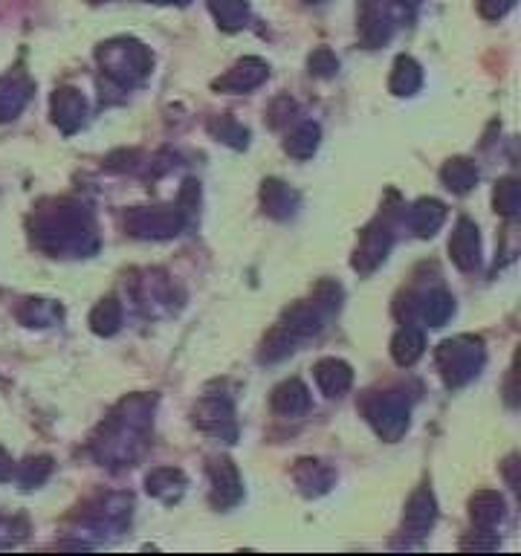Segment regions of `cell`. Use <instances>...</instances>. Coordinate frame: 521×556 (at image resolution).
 <instances>
[{
    "label": "cell",
    "instance_id": "9",
    "mask_svg": "<svg viewBox=\"0 0 521 556\" xmlns=\"http://www.w3.org/2000/svg\"><path fill=\"white\" fill-rule=\"evenodd\" d=\"M394 35V15L388 0H359V41L377 50Z\"/></svg>",
    "mask_w": 521,
    "mask_h": 556
},
{
    "label": "cell",
    "instance_id": "7",
    "mask_svg": "<svg viewBox=\"0 0 521 556\" xmlns=\"http://www.w3.org/2000/svg\"><path fill=\"white\" fill-rule=\"evenodd\" d=\"M365 415L371 420L374 432L383 441H400L409 429V403L400 391H385L377 394L368 406Z\"/></svg>",
    "mask_w": 521,
    "mask_h": 556
},
{
    "label": "cell",
    "instance_id": "29",
    "mask_svg": "<svg viewBox=\"0 0 521 556\" xmlns=\"http://www.w3.org/2000/svg\"><path fill=\"white\" fill-rule=\"evenodd\" d=\"M209 9L215 15L220 29L226 32H238L247 27L249 21V3L247 0H209Z\"/></svg>",
    "mask_w": 521,
    "mask_h": 556
},
{
    "label": "cell",
    "instance_id": "23",
    "mask_svg": "<svg viewBox=\"0 0 521 556\" xmlns=\"http://www.w3.org/2000/svg\"><path fill=\"white\" fill-rule=\"evenodd\" d=\"M423 351H426V336H423V328H417V325H403L391 339V357L403 368L420 360Z\"/></svg>",
    "mask_w": 521,
    "mask_h": 556
},
{
    "label": "cell",
    "instance_id": "21",
    "mask_svg": "<svg viewBox=\"0 0 521 556\" xmlns=\"http://www.w3.org/2000/svg\"><path fill=\"white\" fill-rule=\"evenodd\" d=\"M270 406H273L275 415L296 417L304 415L310 409V391L304 386L302 380H284L281 386H275L273 397H270Z\"/></svg>",
    "mask_w": 521,
    "mask_h": 556
},
{
    "label": "cell",
    "instance_id": "2",
    "mask_svg": "<svg viewBox=\"0 0 521 556\" xmlns=\"http://www.w3.org/2000/svg\"><path fill=\"white\" fill-rule=\"evenodd\" d=\"M32 235L53 255H90L99 247L93 215L76 200H55L53 209H38Z\"/></svg>",
    "mask_w": 521,
    "mask_h": 556
},
{
    "label": "cell",
    "instance_id": "36",
    "mask_svg": "<svg viewBox=\"0 0 521 556\" xmlns=\"http://www.w3.org/2000/svg\"><path fill=\"white\" fill-rule=\"evenodd\" d=\"M516 3H519V0H478V12H481V18H487V21H501L507 12L516 9Z\"/></svg>",
    "mask_w": 521,
    "mask_h": 556
},
{
    "label": "cell",
    "instance_id": "4",
    "mask_svg": "<svg viewBox=\"0 0 521 556\" xmlns=\"http://www.w3.org/2000/svg\"><path fill=\"white\" fill-rule=\"evenodd\" d=\"M96 58H99L105 82L113 84L119 93L139 87L151 76V67H154L151 50L137 38H110L96 50Z\"/></svg>",
    "mask_w": 521,
    "mask_h": 556
},
{
    "label": "cell",
    "instance_id": "38",
    "mask_svg": "<svg viewBox=\"0 0 521 556\" xmlns=\"http://www.w3.org/2000/svg\"><path fill=\"white\" fill-rule=\"evenodd\" d=\"M420 3H423V0H394V6H400L403 12H414V9H420Z\"/></svg>",
    "mask_w": 521,
    "mask_h": 556
},
{
    "label": "cell",
    "instance_id": "30",
    "mask_svg": "<svg viewBox=\"0 0 521 556\" xmlns=\"http://www.w3.org/2000/svg\"><path fill=\"white\" fill-rule=\"evenodd\" d=\"M90 328H93V334L99 336L116 334L122 328V302L116 296L102 299L99 305L93 307V313H90Z\"/></svg>",
    "mask_w": 521,
    "mask_h": 556
},
{
    "label": "cell",
    "instance_id": "26",
    "mask_svg": "<svg viewBox=\"0 0 521 556\" xmlns=\"http://www.w3.org/2000/svg\"><path fill=\"white\" fill-rule=\"evenodd\" d=\"M319 139H322V128L316 125V122H310V119H304L299 122L287 139H284V151L290 154V157H296V160H310L313 154H316V148H319Z\"/></svg>",
    "mask_w": 521,
    "mask_h": 556
},
{
    "label": "cell",
    "instance_id": "40",
    "mask_svg": "<svg viewBox=\"0 0 521 556\" xmlns=\"http://www.w3.org/2000/svg\"><path fill=\"white\" fill-rule=\"evenodd\" d=\"M307 3H325V0H307Z\"/></svg>",
    "mask_w": 521,
    "mask_h": 556
},
{
    "label": "cell",
    "instance_id": "17",
    "mask_svg": "<svg viewBox=\"0 0 521 556\" xmlns=\"http://www.w3.org/2000/svg\"><path fill=\"white\" fill-rule=\"evenodd\" d=\"M32 90L35 84L24 73L0 76V122H12L15 116H21L32 99Z\"/></svg>",
    "mask_w": 521,
    "mask_h": 556
},
{
    "label": "cell",
    "instance_id": "16",
    "mask_svg": "<svg viewBox=\"0 0 521 556\" xmlns=\"http://www.w3.org/2000/svg\"><path fill=\"white\" fill-rule=\"evenodd\" d=\"M435 519H438V501H435L429 487H420L412 499H409V504H406L403 533L420 539V536H426L429 530L435 528Z\"/></svg>",
    "mask_w": 521,
    "mask_h": 556
},
{
    "label": "cell",
    "instance_id": "37",
    "mask_svg": "<svg viewBox=\"0 0 521 556\" xmlns=\"http://www.w3.org/2000/svg\"><path fill=\"white\" fill-rule=\"evenodd\" d=\"M15 473V467H12V458H9V452L0 446V481H9Z\"/></svg>",
    "mask_w": 521,
    "mask_h": 556
},
{
    "label": "cell",
    "instance_id": "25",
    "mask_svg": "<svg viewBox=\"0 0 521 556\" xmlns=\"http://www.w3.org/2000/svg\"><path fill=\"white\" fill-rule=\"evenodd\" d=\"M296 484L302 487L304 496H322V493H328L330 484H333V470L325 467L322 461H310V458H304L299 461V467H296Z\"/></svg>",
    "mask_w": 521,
    "mask_h": 556
},
{
    "label": "cell",
    "instance_id": "35",
    "mask_svg": "<svg viewBox=\"0 0 521 556\" xmlns=\"http://www.w3.org/2000/svg\"><path fill=\"white\" fill-rule=\"evenodd\" d=\"M307 67H310L313 76L330 79V76L339 73V58L333 56V50H328V47H319V50H313V56L307 58Z\"/></svg>",
    "mask_w": 521,
    "mask_h": 556
},
{
    "label": "cell",
    "instance_id": "6",
    "mask_svg": "<svg viewBox=\"0 0 521 556\" xmlns=\"http://www.w3.org/2000/svg\"><path fill=\"white\" fill-rule=\"evenodd\" d=\"M186 215L177 206H137L128 212L125 226L137 238H174L186 229Z\"/></svg>",
    "mask_w": 521,
    "mask_h": 556
},
{
    "label": "cell",
    "instance_id": "12",
    "mask_svg": "<svg viewBox=\"0 0 521 556\" xmlns=\"http://www.w3.org/2000/svg\"><path fill=\"white\" fill-rule=\"evenodd\" d=\"M50 113H53V122L58 125L61 134H76L84 125V116H87V102H84L82 90L76 87H58L50 99Z\"/></svg>",
    "mask_w": 521,
    "mask_h": 556
},
{
    "label": "cell",
    "instance_id": "22",
    "mask_svg": "<svg viewBox=\"0 0 521 556\" xmlns=\"http://www.w3.org/2000/svg\"><path fill=\"white\" fill-rule=\"evenodd\" d=\"M145 487H148V493L154 499L165 501V504H174V501L183 499L189 481H186L183 470H177V467H157L154 473L145 478Z\"/></svg>",
    "mask_w": 521,
    "mask_h": 556
},
{
    "label": "cell",
    "instance_id": "15",
    "mask_svg": "<svg viewBox=\"0 0 521 556\" xmlns=\"http://www.w3.org/2000/svg\"><path fill=\"white\" fill-rule=\"evenodd\" d=\"M409 302H414V305L409 307V322L406 325H414V319H420L429 328H443L455 313V299L446 290H429L426 296L409 299Z\"/></svg>",
    "mask_w": 521,
    "mask_h": 556
},
{
    "label": "cell",
    "instance_id": "11",
    "mask_svg": "<svg viewBox=\"0 0 521 556\" xmlns=\"http://www.w3.org/2000/svg\"><path fill=\"white\" fill-rule=\"evenodd\" d=\"M209 478H212V504L215 507L226 510L244 499V481H241L238 467L229 458H215L209 464Z\"/></svg>",
    "mask_w": 521,
    "mask_h": 556
},
{
    "label": "cell",
    "instance_id": "19",
    "mask_svg": "<svg viewBox=\"0 0 521 556\" xmlns=\"http://www.w3.org/2000/svg\"><path fill=\"white\" fill-rule=\"evenodd\" d=\"M313 377H316V386L325 391L328 397H342V394H348L351 386H354V371H351V365L345 360H336V357L316 362Z\"/></svg>",
    "mask_w": 521,
    "mask_h": 556
},
{
    "label": "cell",
    "instance_id": "33",
    "mask_svg": "<svg viewBox=\"0 0 521 556\" xmlns=\"http://www.w3.org/2000/svg\"><path fill=\"white\" fill-rule=\"evenodd\" d=\"M18 316L29 328H44V325H53L55 319L61 316V307H55L47 299H27Z\"/></svg>",
    "mask_w": 521,
    "mask_h": 556
},
{
    "label": "cell",
    "instance_id": "14",
    "mask_svg": "<svg viewBox=\"0 0 521 556\" xmlns=\"http://www.w3.org/2000/svg\"><path fill=\"white\" fill-rule=\"evenodd\" d=\"M449 255H452L455 267L464 273H472L481 264V235H478V226L469 218H461L455 226V232L449 238Z\"/></svg>",
    "mask_w": 521,
    "mask_h": 556
},
{
    "label": "cell",
    "instance_id": "24",
    "mask_svg": "<svg viewBox=\"0 0 521 556\" xmlns=\"http://www.w3.org/2000/svg\"><path fill=\"white\" fill-rule=\"evenodd\" d=\"M261 203H264L267 215L284 221V218H290V215L296 212L299 195H296L287 183H281V180H267V183L261 186Z\"/></svg>",
    "mask_w": 521,
    "mask_h": 556
},
{
    "label": "cell",
    "instance_id": "28",
    "mask_svg": "<svg viewBox=\"0 0 521 556\" xmlns=\"http://www.w3.org/2000/svg\"><path fill=\"white\" fill-rule=\"evenodd\" d=\"M440 180L455 195H467L469 189H475V183H478V168L467 157H455V160H449L446 166L440 168Z\"/></svg>",
    "mask_w": 521,
    "mask_h": 556
},
{
    "label": "cell",
    "instance_id": "39",
    "mask_svg": "<svg viewBox=\"0 0 521 556\" xmlns=\"http://www.w3.org/2000/svg\"><path fill=\"white\" fill-rule=\"evenodd\" d=\"M99 3V0H96ZM148 3H163V6H186L189 0H148Z\"/></svg>",
    "mask_w": 521,
    "mask_h": 556
},
{
    "label": "cell",
    "instance_id": "20",
    "mask_svg": "<svg viewBox=\"0 0 521 556\" xmlns=\"http://www.w3.org/2000/svg\"><path fill=\"white\" fill-rule=\"evenodd\" d=\"M406 223H409V229L417 238H432L440 226L446 223V206L440 200H435V197H423L409 209Z\"/></svg>",
    "mask_w": 521,
    "mask_h": 556
},
{
    "label": "cell",
    "instance_id": "31",
    "mask_svg": "<svg viewBox=\"0 0 521 556\" xmlns=\"http://www.w3.org/2000/svg\"><path fill=\"white\" fill-rule=\"evenodd\" d=\"M12 475L18 478V484H21L24 490H35V487H41V484L53 475V458H47V455H41V458H27L24 464H18V470Z\"/></svg>",
    "mask_w": 521,
    "mask_h": 556
},
{
    "label": "cell",
    "instance_id": "10",
    "mask_svg": "<svg viewBox=\"0 0 521 556\" xmlns=\"http://www.w3.org/2000/svg\"><path fill=\"white\" fill-rule=\"evenodd\" d=\"M194 423L209 432V435H218L223 441H235L238 438V426H235V409L229 400L223 397H206L197 409H194Z\"/></svg>",
    "mask_w": 521,
    "mask_h": 556
},
{
    "label": "cell",
    "instance_id": "3",
    "mask_svg": "<svg viewBox=\"0 0 521 556\" xmlns=\"http://www.w3.org/2000/svg\"><path fill=\"white\" fill-rule=\"evenodd\" d=\"M148 432H151V403L145 397H131L99 426V435L93 438V452L108 467L134 464L148 444Z\"/></svg>",
    "mask_w": 521,
    "mask_h": 556
},
{
    "label": "cell",
    "instance_id": "8",
    "mask_svg": "<svg viewBox=\"0 0 521 556\" xmlns=\"http://www.w3.org/2000/svg\"><path fill=\"white\" fill-rule=\"evenodd\" d=\"M391 244H394V232H391L388 218H385V221L380 218V221L371 223V226L362 232V238H359L357 252H354V270L362 273V276L374 273L385 258H388Z\"/></svg>",
    "mask_w": 521,
    "mask_h": 556
},
{
    "label": "cell",
    "instance_id": "32",
    "mask_svg": "<svg viewBox=\"0 0 521 556\" xmlns=\"http://www.w3.org/2000/svg\"><path fill=\"white\" fill-rule=\"evenodd\" d=\"M493 203H495V212H498V215H504V218H516L521 209L519 180H513V177H507V180H498V183H495V192H493Z\"/></svg>",
    "mask_w": 521,
    "mask_h": 556
},
{
    "label": "cell",
    "instance_id": "27",
    "mask_svg": "<svg viewBox=\"0 0 521 556\" xmlns=\"http://www.w3.org/2000/svg\"><path fill=\"white\" fill-rule=\"evenodd\" d=\"M388 87H391L394 96H414L423 87V67L412 56H400L394 61Z\"/></svg>",
    "mask_w": 521,
    "mask_h": 556
},
{
    "label": "cell",
    "instance_id": "1",
    "mask_svg": "<svg viewBox=\"0 0 521 556\" xmlns=\"http://www.w3.org/2000/svg\"><path fill=\"white\" fill-rule=\"evenodd\" d=\"M339 296H342V290L336 284L322 281L310 299L290 307L273 328V334L267 336L261 360H281V357L293 354L310 336L319 334L330 322V316L339 310Z\"/></svg>",
    "mask_w": 521,
    "mask_h": 556
},
{
    "label": "cell",
    "instance_id": "13",
    "mask_svg": "<svg viewBox=\"0 0 521 556\" xmlns=\"http://www.w3.org/2000/svg\"><path fill=\"white\" fill-rule=\"evenodd\" d=\"M267 76H270L267 61L249 56L244 61H238L232 70H226L215 82V90H220V93H249V90H255V87H261L267 82Z\"/></svg>",
    "mask_w": 521,
    "mask_h": 556
},
{
    "label": "cell",
    "instance_id": "34",
    "mask_svg": "<svg viewBox=\"0 0 521 556\" xmlns=\"http://www.w3.org/2000/svg\"><path fill=\"white\" fill-rule=\"evenodd\" d=\"M212 134L220 139V142H226V145H232V148H247L249 142V131L244 125H238L235 119H229V116H220L218 122H212Z\"/></svg>",
    "mask_w": 521,
    "mask_h": 556
},
{
    "label": "cell",
    "instance_id": "5",
    "mask_svg": "<svg viewBox=\"0 0 521 556\" xmlns=\"http://www.w3.org/2000/svg\"><path fill=\"white\" fill-rule=\"evenodd\" d=\"M440 368V377L449 389H461L469 380H475L487 362L484 342L478 336H452L446 339L435 354Z\"/></svg>",
    "mask_w": 521,
    "mask_h": 556
},
{
    "label": "cell",
    "instance_id": "18",
    "mask_svg": "<svg viewBox=\"0 0 521 556\" xmlns=\"http://www.w3.org/2000/svg\"><path fill=\"white\" fill-rule=\"evenodd\" d=\"M469 513H472V525L481 533H495V528L504 522L507 516V504L501 499V493L495 490H481L469 501Z\"/></svg>",
    "mask_w": 521,
    "mask_h": 556
}]
</instances>
